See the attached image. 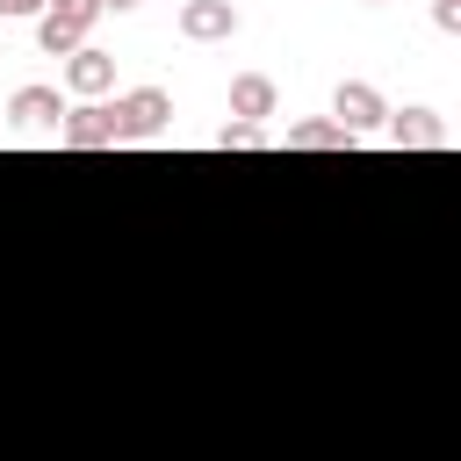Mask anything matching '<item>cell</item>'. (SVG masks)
Wrapping results in <instances>:
<instances>
[{"instance_id":"6da1fadb","label":"cell","mask_w":461,"mask_h":461,"mask_svg":"<svg viewBox=\"0 0 461 461\" xmlns=\"http://www.w3.org/2000/svg\"><path fill=\"white\" fill-rule=\"evenodd\" d=\"M94 22H101V0H50V7L36 14V50H43V58H72Z\"/></svg>"},{"instance_id":"7a4b0ae2","label":"cell","mask_w":461,"mask_h":461,"mask_svg":"<svg viewBox=\"0 0 461 461\" xmlns=\"http://www.w3.org/2000/svg\"><path fill=\"white\" fill-rule=\"evenodd\" d=\"M166 122H173V94H166V86H130V94H115V130H122V144H151V137H166Z\"/></svg>"},{"instance_id":"3957f363","label":"cell","mask_w":461,"mask_h":461,"mask_svg":"<svg viewBox=\"0 0 461 461\" xmlns=\"http://www.w3.org/2000/svg\"><path fill=\"white\" fill-rule=\"evenodd\" d=\"M331 122H339V130H353V137L382 130V122H389L382 86H375V79H339V94H331Z\"/></svg>"},{"instance_id":"277c9868","label":"cell","mask_w":461,"mask_h":461,"mask_svg":"<svg viewBox=\"0 0 461 461\" xmlns=\"http://www.w3.org/2000/svg\"><path fill=\"white\" fill-rule=\"evenodd\" d=\"M58 144H72V151H108V144H122V130H115V101H79V108H65Z\"/></svg>"},{"instance_id":"5b68a950","label":"cell","mask_w":461,"mask_h":461,"mask_svg":"<svg viewBox=\"0 0 461 461\" xmlns=\"http://www.w3.org/2000/svg\"><path fill=\"white\" fill-rule=\"evenodd\" d=\"M173 22L187 43H223V36H238V0H180Z\"/></svg>"},{"instance_id":"8992f818","label":"cell","mask_w":461,"mask_h":461,"mask_svg":"<svg viewBox=\"0 0 461 461\" xmlns=\"http://www.w3.org/2000/svg\"><path fill=\"white\" fill-rule=\"evenodd\" d=\"M7 122H14V130H58V122H65V94L43 86V79H29V86L7 94Z\"/></svg>"},{"instance_id":"52a82bcc","label":"cell","mask_w":461,"mask_h":461,"mask_svg":"<svg viewBox=\"0 0 461 461\" xmlns=\"http://www.w3.org/2000/svg\"><path fill=\"white\" fill-rule=\"evenodd\" d=\"M382 137H389L396 151H439V144H447V122H439V108H389Z\"/></svg>"},{"instance_id":"ba28073f","label":"cell","mask_w":461,"mask_h":461,"mask_svg":"<svg viewBox=\"0 0 461 461\" xmlns=\"http://www.w3.org/2000/svg\"><path fill=\"white\" fill-rule=\"evenodd\" d=\"M115 86V58L108 50H94V43H79L72 58H65V94H79V101H101Z\"/></svg>"},{"instance_id":"9c48e42d","label":"cell","mask_w":461,"mask_h":461,"mask_svg":"<svg viewBox=\"0 0 461 461\" xmlns=\"http://www.w3.org/2000/svg\"><path fill=\"white\" fill-rule=\"evenodd\" d=\"M274 101H281V86H274L267 72H238V79H230V115H238V122H267Z\"/></svg>"},{"instance_id":"30bf717a","label":"cell","mask_w":461,"mask_h":461,"mask_svg":"<svg viewBox=\"0 0 461 461\" xmlns=\"http://www.w3.org/2000/svg\"><path fill=\"white\" fill-rule=\"evenodd\" d=\"M360 137L353 130H339L331 115H303V122H288V151H353Z\"/></svg>"},{"instance_id":"8fae6325","label":"cell","mask_w":461,"mask_h":461,"mask_svg":"<svg viewBox=\"0 0 461 461\" xmlns=\"http://www.w3.org/2000/svg\"><path fill=\"white\" fill-rule=\"evenodd\" d=\"M259 144H267V130H259V122H238V115H230V122L216 130V151H259Z\"/></svg>"},{"instance_id":"7c38bea8","label":"cell","mask_w":461,"mask_h":461,"mask_svg":"<svg viewBox=\"0 0 461 461\" xmlns=\"http://www.w3.org/2000/svg\"><path fill=\"white\" fill-rule=\"evenodd\" d=\"M432 29L439 36H461V0H432Z\"/></svg>"},{"instance_id":"4fadbf2b","label":"cell","mask_w":461,"mask_h":461,"mask_svg":"<svg viewBox=\"0 0 461 461\" xmlns=\"http://www.w3.org/2000/svg\"><path fill=\"white\" fill-rule=\"evenodd\" d=\"M50 0H0V22H29V14H43Z\"/></svg>"},{"instance_id":"5bb4252c","label":"cell","mask_w":461,"mask_h":461,"mask_svg":"<svg viewBox=\"0 0 461 461\" xmlns=\"http://www.w3.org/2000/svg\"><path fill=\"white\" fill-rule=\"evenodd\" d=\"M130 7H137V0H101V14H130Z\"/></svg>"},{"instance_id":"9a60e30c","label":"cell","mask_w":461,"mask_h":461,"mask_svg":"<svg viewBox=\"0 0 461 461\" xmlns=\"http://www.w3.org/2000/svg\"><path fill=\"white\" fill-rule=\"evenodd\" d=\"M367 7H382V0H367Z\"/></svg>"}]
</instances>
